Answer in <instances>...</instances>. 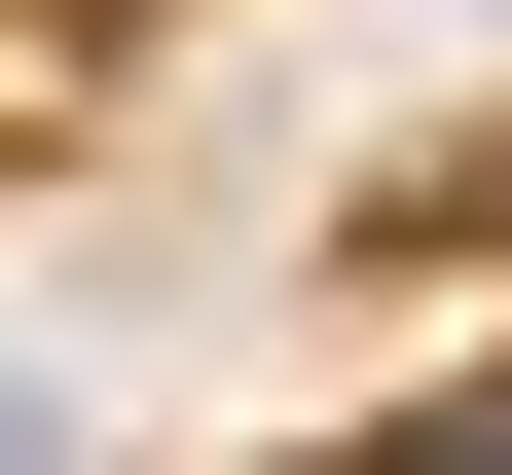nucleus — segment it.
Here are the masks:
<instances>
[{
  "label": "nucleus",
  "instance_id": "obj_1",
  "mask_svg": "<svg viewBox=\"0 0 512 475\" xmlns=\"http://www.w3.org/2000/svg\"><path fill=\"white\" fill-rule=\"evenodd\" d=\"M439 439H476V475H512V366H476V402H439Z\"/></svg>",
  "mask_w": 512,
  "mask_h": 475
}]
</instances>
